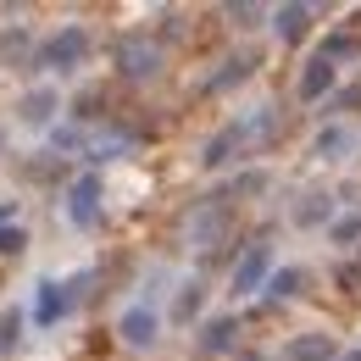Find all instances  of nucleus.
Wrapping results in <instances>:
<instances>
[{
	"label": "nucleus",
	"mask_w": 361,
	"mask_h": 361,
	"mask_svg": "<svg viewBox=\"0 0 361 361\" xmlns=\"http://www.w3.org/2000/svg\"><path fill=\"white\" fill-rule=\"evenodd\" d=\"M228 228H233V212H228V195H212V200H200L189 217H183V245L189 250H200V256H217L228 239Z\"/></svg>",
	"instance_id": "1"
},
{
	"label": "nucleus",
	"mask_w": 361,
	"mask_h": 361,
	"mask_svg": "<svg viewBox=\"0 0 361 361\" xmlns=\"http://www.w3.org/2000/svg\"><path fill=\"white\" fill-rule=\"evenodd\" d=\"M84 56H90V34H84V28H61V34H50L45 45L34 50V67H45V73H73Z\"/></svg>",
	"instance_id": "2"
},
{
	"label": "nucleus",
	"mask_w": 361,
	"mask_h": 361,
	"mask_svg": "<svg viewBox=\"0 0 361 361\" xmlns=\"http://www.w3.org/2000/svg\"><path fill=\"white\" fill-rule=\"evenodd\" d=\"M117 73L134 78V84L156 78V73H161V45H156L150 34H123V39H117Z\"/></svg>",
	"instance_id": "3"
},
{
	"label": "nucleus",
	"mask_w": 361,
	"mask_h": 361,
	"mask_svg": "<svg viewBox=\"0 0 361 361\" xmlns=\"http://www.w3.org/2000/svg\"><path fill=\"white\" fill-rule=\"evenodd\" d=\"M67 217L78 228H94V217H100V178H78L73 183V195H67Z\"/></svg>",
	"instance_id": "4"
},
{
	"label": "nucleus",
	"mask_w": 361,
	"mask_h": 361,
	"mask_svg": "<svg viewBox=\"0 0 361 361\" xmlns=\"http://www.w3.org/2000/svg\"><path fill=\"white\" fill-rule=\"evenodd\" d=\"M267 262H272L267 245H250V256L233 267V295H250V289H262V283H267Z\"/></svg>",
	"instance_id": "5"
},
{
	"label": "nucleus",
	"mask_w": 361,
	"mask_h": 361,
	"mask_svg": "<svg viewBox=\"0 0 361 361\" xmlns=\"http://www.w3.org/2000/svg\"><path fill=\"white\" fill-rule=\"evenodd\" d=\"M272 28H278L283 45H300V39L312 34V6H278V11H272Z\"/></svg>",
	"instance_id": "6"
},
{
	"label": "nucleus",
	"mask_w": 361,
	"mask_h": 361,
	"mask_svg": "<svg viewBox=\"0 0 361 361\" xmlns=\"http://www.w3.org/2000/svg\"><path fill=\"white\" fill-rule=\"evenodd\" d=\"M334 73H339V67H334L328 56H312L306 73H300V100H322V94L334 90Z\"/></svg>",
	"instance_id": "7"
},
{
	"label": "nucleus",
	"mask_w": 361,
	"mask_h": 361,
	"mask_svg": "<svg viewBox=\"0 0 361 361\" xmlns=\"http://www.w3.org/2000/svg\"><path fill=\"white\" fill-rule=\"evenodd\" d=\"M339 356V345L328 339V334H300V339H289V350L283 361H334Z\"/></svg>",
	"instance_id": "8"
},
{
	"label": "nucleus",
	"mask_w": 361,
	"mask_h": 361,
	"mask_svg": "<svg viewBox=\"0 0 361 361\" xmlns=\"http://www.w3.org/2000/svg\"><path fill=\"white\" fill-rule=\"evenodd\" d=\"M117 334L134 345V350H145V345H156V312H145V306H134V312L117 322Z\"/></svg>",
	"instance_id": "9"
},
{
	"label": "nucleus",
	"mask_w": 361,
	"mask_h": 361,
	"mask_svg": "<svg viewBox=\"0 0 361 361\" xmlns=\"http://www.w3.org/2000/svg\"><path fill=\"white\" fill-rule=\"evenodd\" d=\"M50 111H56V94H50V90L23 94V106H17V117H23L28 128H45V123H50Z\"/></svg>",
	"instance_id": "10"
},
{
	"label": "nucleus",
	"mask_w": 361,
	"mask_h": 361,
	"mask_svg": "<svg viewBox=\"0 0 361 361\" xmlns=\"http://www.w3.org/2000/svg\"><path fill=\"white\" fill-rule=\"evenodd\" d=\"M233 334H239V322H233V317L206 322V328H200V350H206V356H217V350H228V345H233Z\"/></svg>",
	"instance_id": "11"
},
{
	"label": "nucleus",
	"mask_w": 361,
	"mask_h": 361,
	"mask_svg": "<svg viewBox=\"0 0 361 361\" xmlns=\"http://www.w3.org/2000/svg\"><path fill=\"white\" fill-rule=\"evenodd\" d=\"M250 73H256V56H228L223 73L206 78V90H228V84H239V78H250Z\"/></svg>",
	"instance_id": "12"
},
{
	"label": "nucleus",
	"mask_w": 361,
	"mask_h": 361,
	"mask_svg": "<svg viewBox=\"0 0 361 361\" xmlns=\"http://www.w3.org/2000/svg\"><path fill=\"white\" fill-rule=\"evenodd\" d=\"M67 306H73V300H67V295H61V283H39V322H56V317L67 312Z\"/></svg>",
	"instance_id": "13"
},
{
	"label": "nucleus",
	"mask_w": 361,
	"mask_h": 361,
	"mask_svg": "<svg viewBox=\"0 0 361 361\" xmlns=\"http://www.w3.org/2000/svg\"><path fill=\"white\" fill-rule=\"evenodd\" d=\"M317 56H328V61H356V56H361V39H356V34H334V39H322Z\"/></svg>",
	"instance_id": "14"
},
{
	"label": "nucleus",
	"mask_w": 361,
	"mask_h": 361,
	"mask_svg": "<svg viewBox=\"0 0 361 361\" xmlns=\"http://www.w3.org/2000/svg\"><path fill=\"white\" fill-rule=\"evenodd\" d=\"M345 145H350L345 128H322V134H317V161H339V156H345Z\"/></svg>",
	"instance_id": "15"
},
{
	"label": "nucleus",
	"mask_w": 361,
	"mask_h": 361,
	"mask_svg": "<svg viewBox=\"0 0 361 361\" xmlns=\"http://www.w3.org/2000/svg\"><path fill=\"white\" fill-rule=\"evenodd\" d=\"M200 300H206V289H200V283H183V295H178V306H173V317H178V322H189V317L200 312Z\"/></svg>",
	"instance_id": "16"
},
{
	"label": "nucleus",
	"mask_w": 361,
	"mask_h": 361,
	"mask_svg": "<svg viewBox=\"0 0 361 361\" xmlns=\"http://www.w3.org/2000/svg\"><path fill=\"white\" fill-rule=\"evenodd\" d=\"M300 283H306V278H300L295 267H289V272H272V278H267V289L278 295V300H289V295H300Z\"/></svg>",
	"instance_id": "17"
},
{
	"label": "nucleus",
	"mask_w": 361,
	"mask_h": 361,
	"mask_svg": "<svg viewBox=\"0 0 361 361\" xmlns=\"http://www.w3.org/2000/svg\"><path fill=\"white\" fill-rule=\"evenodd\" d=\"M28 250V233L23 228H0V262H11V256H23Z\"/></svg>",
	"instance_id": "18"
},
{
	"label": "nucleus",
	"mask_w": 361,
	"mask_h": 361,
	"mask_svg": "<svg viewBox=\"0 0 361 361\" xmlns=\"http://www.w3.org/2000/svg\"><path fill=\"white\" fill-rule=\"evenodd\" d=\"M17 339H23V312H6L0 317V356H6Z\"/></svg>",
	"instance_id": "19"
},
{
	"label": "nucleus",
	"mask_w": 361,
	"mask_h": 361,
	"mask_svg": "<svg viewBox=\"0 0 361 361\" xmlns=\"http://www.w3.org/2000/svg\"><path fill=\"white\" fill-rule=\"evenodd\" d=\"M322 212H328V195H306L300 212H295V223H322Z\"/></svg>",
	"instance_id": "20"
},
{
	"label": "nucleus",
	"mask_w": 361,
	"mask_h": 361,
	"mask_svg": "<svg viewBox=\"0 0 361 361\" xmlns=\"http://www.w3.org/2000/svg\"><path fill=\"white\" fill-rule=\"evenodd\" d=\"M23 50H28V34H23V28H11V34L0 39V61H17Z\"/></svg>",
	"instance_id": "21"
},
{
	"label": "nucleus",
	"mask_w": 361,
	"mask_h": 361,
	"mask_svg": "<svg viewBox=\"0 0 361 361\" xmlns=\"http://www.w3.org/2000/svg\"><path fill=\"white\" fill-rule=\"evenodd\" d=\"M339 245H350V239H361V217H334V228H328Z\"/></svg>",
	"instance_id": "22"
},
{
	"label": "nucleus",
	"mask_w": 361,
	"mask_h": 361,
	"mask_svg": "<svg viewBox=\"0 0 361 361\" xmlns=\"http://www.w3.org/2000/svg\"><path fill=\"white\" fill-rule=\"evenodd\" d=\"M228 17H233L239 28H256V17H262V6H228Z\"/></svg>",
	"instance_id": "23"
},
{
	"label": "nucleus",
	"mask_w": 361,
	"mask_h": 361,
	"mask_svg": "<svg viewBox=\"0 0 361 361\" xmlns=\"http://www.w3.org/2000/svg\"><path fill=\"white\" fill-rule=\"evenodd\" d=\"M339 283H345V289H356V283H361V262H356V267H345V272H339Z\"/></svg>",
	"instance_id": "24"
},
{
	"label": "nucleus",
	"mask_w": 361,
	"mask_h": 361,
	"mask_svg": "<svg viewBox=\"0 0 361 361\" xmlns=\"http://www.w3.org/2000/svg\"><path fill=\"white\" fill-rule=\"evenodd\" d=\"M356 28H361V11H356Z\"/></svg>",
	"instance_id": "25"
},
{
	"label": "nucleus",
	"mask_w": 361,
	"mask_h": 361,
	"mask_svg": "<svg viewBox=\"0 0 361 361\" xmlns=\"http://www.w3.org/2000/svg\"><path fill=\"white\" fill-rule=\"evenodd\" d=\"M350 361H361V350H356V356H350Z\"/></svg>",
	"instance_id": "26"
},
{
	"label": "nucleus",
	"mask_w": 361,
	"mask_h": 361,
	"mask_svg": "<svg viewBox=\"0 0 361 361\" xmlns=\"http://www.w3.org/2000/svg\"><path fill=\"white\" fill-rule=\"evenodd\" d=\"M0 217H6V206H0Z\"/></svg>",
	"instance_id": "27"
}]
</instances>
